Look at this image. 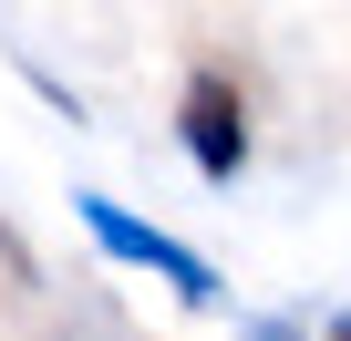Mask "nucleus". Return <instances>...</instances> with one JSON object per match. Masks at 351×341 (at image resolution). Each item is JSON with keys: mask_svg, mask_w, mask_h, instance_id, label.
Returning a JSON list of instances; mask_svg holds the SVG:
<instances>
[{"mask_svg": "<svg viewBox=\"0 0 351 341\" xmlns=\"http://www.w3.org/2000/svg\"><path fill=\"white\" fill-rule=\"evenodd\" d=\"M176 124H186L197 176H207V187H238V165H248V93H238L228 73H197L186 104H176Z\"/></svg>", "mask_w": 351, "mask_h": 341, "instance_id": "f257e3e1", "label": "nucleus"}, {"mask_svg": "<svg viewBox=\"0 0 351 341\" xmlns=\"http://www.w3.org/2000/svg\"><path fill=\"white\" fill-rule=\"evenodd\" d=\"M320 341H351V310H341V320H330V331H320Z\"/></svg>", "mask_w": 351, "mask_h": 341, "instance_id": "7ed1b4c3", "label": "nucleus"}, {"mask_svg": "<svg viewBox=\"0 0 351 341\" xmlns=\"http://www.w3.org/2000/svg\"><path fill=\"white\" fill-rule=\"evenodd\" d=\"M83 228H93V248L104 259H124V269H165L186 300H217V269L197 259V248H176L165 228H145V217H124L114 197H83Z\"/></svg>", "mask_w": 351, "mask_h": 341, "instance_id": "f03ea898", "label": "nucleus"}]
</instances>
